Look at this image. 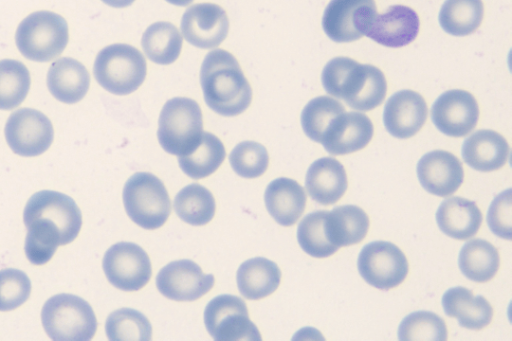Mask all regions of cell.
<instances>
[{
    "label": "cell",
    "instance_id": "9",
    "mask_svg": "<svg viewBox=\"0 0 512 341\" xmlns=\"http://www.w3.org/2000/svg\"><path fill=\"white\" fill-rule=\"evenodd\" d=\"M204 324L217 341H259L261 335L250 320L245 302L234 295H219L205 307Z\"/></svg>",
    "mask_w": 512,
    "mask_h": 341
},
{
    "label": "cell",
    "instance_id": "15",
    "mask_svg": "<svg viewBox=\"0 0 512 341\" xmlns=\"http://www.w3.org/2000/svg\"><path fill=\"white\" fill-rule=\"evenodd\" d=\"M431 119L443 134L456 138L464 137L477 125L478 103L475 97L465 90H448L432 105Z\"/></svg>",
    "mask_w": 512,
    "mask_h": 341
},
{
    "label": "cell",
    "instance_id": "17",
    "mask_svg": "<svg viewBox=\"0 0 512 341\" xmlns=\"http://www.w3.org/2000/svg\"><path fill=\"white\" fill-rule=\"evenodd\" d=\"M417 177L421 186L429 193L446 197L456 192L464 180L460 160L445 150H434L424 154L417 164Z\"/></svg>",
    "mask_w": 512,
    "mask_h": 341
},
{
    "label": "cell",
    "instance_id": "10",
    "mask_svg": "<svg viewBox=\"0 0 512 341\" xmlns=\"http://www.w3.org/2000/svg\"><path fill=\"white\" fill-rule=\"evenodd\" d=\"M357 267L369 285L381 290L400 285L409 270L405 254L395 244L387 241L366 244L359 253Z\"/></svg>",
    "mask_w": 512,
    "mask_h": 341
},
{
    "label": "cell",
    "instance_id": "11",
    "mask_svg": "<svg viewBox=\"0 0 512 341\" xmlns=\"http://www.w3.org/2000/svg\"><path fill=\"white\" fill-rule=\"evenodd\" d=\"M102 267L110 284L123 291L140 290L152 275L148 254L132 242H118L108 248Z\"/></svg>",
    "mask_w": 512,
    "mask_h": 341
},
{
    "label": "cell",
    "instance_id": "14",
    "mask_svg": "<svg viewBox=\"0 0 512 341\" xmlns=\"http://www.w3.org/2000/svg\"><path fill=\"white\" fill-rule=\"evenodd\" d=\"M214 276L205 274L201 267L189 259L172 261L157 274L156 287L168 299L195 301L214 286Z\"/></svg>",
    "mask_w": 512,
    "mask_h": 341
},
{
    "label": "cell",
    "instance_id": "30",
    "mask_svg": "<svg viewBox=\"0 0 512 341\" xmlns=\"http://www.w3.org/2000/svg\"><path fill=\"white\" fill-rule=\"evenodd\" d=\"M141 45L150 61L160 65H169L179 57L183 38L175 25L159 21L151 24L145 30Z\"/></svg>",
    "mask_w": 512,
    "mask_h": 341
},
{
    "label": "cell",
    "instance_id": "25",
    "mask_svg": "<svg viewBox=\"0 0 512 341\" xmlns=\"http://www.w3.org/2000/svg\"><path fill=\"white\" fill-rule=\"evenodd\" d=\"M442 306L447 316L456 318L461 327L481 330L488 326L493 318L491 304L480 295L465 287H453L442 296Z\"/></svg>",
    "mask_w": 512,
    "mask_h": 341
},
{
    "label": "cell",
    "instance_id": "16",
    "mask_svg": "<svg viewBox=\"0 0 512 341\" xmlns=\"http://www.w3.org/2000/svg\"><path fill=\"white\" fill-rule=\"evenodd\" d=\"M180 29L183 37L191 45L212 49L219 46L227 37L229 19L221 6L214 3H198L186 9Z\"/></svg>",
    "mask_w": 512,
    "mask_h": 341
},
{
    "label": "cell",
    "instance_id": "22",
    "mask_svg": "<svg viewBox=\"0 0 512 341\" xmlns=\"http://www.w3.org/2000/svg\"><path fill=\"white\" fill-rule=\"evenodd\" d=\"M305 186L312 200L332 205L342 198L348 187L344 166L332 157L314 161L307 170Z\"/></svg>",
    "mask_w": 512,
    "mask_h": 341
},
{
    "label": "cell",
    "instance_id": "43",
    "mask_svg": "<svg viewBox=\"0 0 512 341\" xmlns=\"http://www.w3.org/2000/svg\"><path fill=\"white\" fill-rule=\"evenodd\" d=\"M165 1H167L168 3H170L172 5H176V6H187L191 2H193V0H165Z\"/></svg>",
    "mask_w": 512,
    "mask_h": 341
},
{
    "label": "cell",
    "instance_id": "20",
    "mask_svg": "<svg viewBox=\"0 0 512 341\" xmlns=\"http://www.w3.org/2000/svg\"><path fill=\"white\" fill-rule=\"evenodd\" d=\"M373 133V124L365 114L344 112L331 122L321 144L331 155H346L366 147Z\"/></svg>",
    "mask_w": 512,
    "mask_h": 341
},
{
    "label": "cell",
    "instance_id": "31",
    "mask_svg": "<svg viewBox=\"0 0 512 341\" xmlns=\"http://www.w3.org/2000/svg\"><path fill=\"white\" fill-rule=\"evenodd\" d=\"M225 156L222 141L210 132H203L200 142L191 152L178 156V163L187 176L202 179L214 173Z\"/></svg>",
    "mask_w": 512,
    "mask_h": 341
},
{
    "label": "cell",
    "instance_id": "6",
    "mask_svg": "<svg viewBox=\"0 0 512 341\" xmlns=\"http://www.w3.org/2000/svg\"><path fill=\"white\" fill-rule=\"evenodd\" d=\"M47 335L55 341H88L97 330V319L90 304L72 294L49 298L41 311Z\"/></svg>",
    "mask_w": 512,
    "mask_h": 341
},
{
    "label": "cell",
    "instance_id": "36",
    "mask_svg": "<svg viewBox=\"0 0 512 341\" xmlns=\"http://www.w3.org/2000/svg\"><path fill=\"white\" fill-rule=\"evenodd\" d=\"M106 335L111 341H149L152 326L141 312L132 308H121L112 312L105 324Z\"/></svg>",
    "mask_w": 512,
    "mask_h": 341
},
{
    "label": "cell",
    "instance_id": "18",
    "mask_svg": "<svg viewBox=\"0 0 512 341\" xmlns=\"http://www.w3.org/2000/svg\"><path fill=\"white\" fill-rule=\"evenodd\" d=\"M419 29V16L412 8L393 5L384 13L374 15L365 35L383 46L399 48L411 43Z\"/></svg>",
    "mask_w": 512,
    "mask_h": 341
},
{
    "label": "cell",
    "instance_id": "40",
    "mask_svg": "<svg viewBox=\"0 0 512 341\" xmlns=\"http://www.w3.org/2000/svg\"><path fill=\"white\" fill-rule=\"evenodd\" d=\"M31 293V282L21 270H0V311L6 312L20 307Z\"/></svg>",
    "mask_w": 512,
    "mask_h": 341
},
{
    "label": "cell",
    "instance_id": "23",
    "mask_svg": "<svg viewBox=\"0 0 512 341\" xmlns=\"http://www.w3.org/2000/svg\"><path fill=\"white\" fill-rule=\"evenodd\" d=\"M90 86V75L78 60L63 57L52 63L47 74V87L51 95L65 104L82 100Z\"/></svg>",
    "mask_w": 512,
    "mask_h": 341
},
{
    "label": "cell",
    "instance_id": "29",
    "mask_svg": "<svg viewBox=\"0 0 512 341\" xmlns=\"http://www.w3.org/2000/svg\"><path fill=\"white\" fill-rule=\"evenodd\" d=\"M458 265L462 274L474 282H488L497 273L500 256L497 248L484 239H472L461 248Z\"/></svg>",
    "mask_w": 512,
    "mask_h": 341
},
{
    "label": "cell",
    "instance_id": "12",
    "mask_svg": "<svg viewBox=\"0 0 512 341\" xmlns=\"http://www.w3.org/2000/svg\"><path fill=\"white\" fill-rule=\"evenodd\" d=\"M4 134L10 149L24 157L43 154L54 139V129L50 119L32 108L14 111L6 122Z\"/></svg>",
    "mask_w": 512,
    "mask_h": 341
},
{
    "label": "cell",
    "instance_id": "3",
    "mask_svg": "<svg viewBox=\"0 0 512 341\" xmlns=\"http://www.w3.org/2000/svg\"><path fill=\"white\" fill-rule=\"evenodd\" d=\"M93 74L98 84L115 95H128L144 82L147 64L143 54L134 46L111 44L97 54Z\"/></svg>",
    "mask_w": 512,
    "mask_h": 341
},
{
    "label": "cell",
    "instance_id": "2",
    "mask_svg": "<svg viewBox=\"0 0 512 341\" xmlns=\"http://www.w3.org/2000/svg\"><path fill=\"white\" fill-rule=\"evenodd\" d=\"M321 80L328 94L359 111L379 106L387 91L386 78L379 68L360 64L349 57L330 60L322 71Z\"/></svg>",
    "mask_w": 512,
    "mask_h": 341
},
{
    "label": "cell",
    "instance_id": "39",
    "mask_svg": "<svg viewBox=\"0 0 512 341\" xmlns=\"http://www.w3.org/2000/svg\"><path fill=\"white\" fill-rule=\"evenodd\" d=\"M229 162L235 173L243 178L262 176L269 165L267 149L255 141L238 143L229 155Z\"/></svg>",
    "mask_w": 512,
    "mask_h": 341
},
{
    "label": "cell",
    "instance_id": "7",
    "mask_svg": "<svg viewBox=\"0 0 512 341\" xmlns=\"http://www.w3.org/2000/svg\"><path fill=\"white\" fill-rule=\"evenodd\" d=\"M123 203L130 219L147 230L163 226L171 213V202L164 183L148 172H137L126 181Z\"/></svg>",
    "mask_w": 512,
    "mask_h": 341
},
{
    "label": "cell",
    "instance_id": "41",
    "mask_svg": "<svg viewBox=\"0 0 512 341\" xmlns=\"http://www.w3.org/2000/svg\"><path fill=\"white\" fill-rule=\"evenodd\" d=\"M487 223L496 236L507 240L511 239L512 197L510 188L497 195L490 204Z\"/></svg>",
    "mask_w": 512,
    "mask_h": 341
},
{
    "label": "cell",
    "instance_id": "32",
    "mask_svg": "<svg viewBox=\"0 0 512 341\" xmlns=\"http://www.w3.org/2000/svg\"><path fill=\"white\" fill-rule=\"evenodd\" d=\"M483 16L482 0H446L439 12V23L450 35L466 36L479 28Z\"/></svg>",
    "mask_w": 512,
    "mask_h": 341
},
{
    "label": "cell",
    "instance_id": "27",
    "mask_svg": "<svg viewBox=\"0 0 512 341\" xmlns=\"http://www.w3.org/2000/svg\"><path fill=\"white\" fill-rule=\"evenodd\" d=\"M236 280L244 298L259 300L276 291L281 282V271L275 262L264 257H254L239 266Z\"/></svg>",
    "mask_w": 512,
    "mask_h": 341
},
{
    "label": "cell",
    "instance_id": "37",
    "mask_svg": "<svg viewBox=\"0 0 512 341\" xmlns=\"http://www.w3.org/2000/svg\"><path fill=\"white\" fill-rule=\"evenodd\" d=\"M328 211L321 210L307 214L297 228V240L308 255L325 258L334 254L339 248L332 245L325 232V217Z\"/></svg>",
    "mask_w": 512,
    "mask_h": 341
},
{
    "label": "cell",
    "instance_id": "4",
    "mask_svg": "<svg viewBox=\"0 0 512 341\" xmlns=\"http://www.w3.org/2000/svg\"><path fill=\"white\" fill-rule=\"evenodd\" d=\"M69 30L66 20L51 11H36L17 27L15 42L20 53L35 62L57 58L66 48Z\"/></svg>",
    "mask_w": 512,
    "mask_h": 341
},
{
    "label": "cell",
    "instance_id": "33",
    "mask_svg": "<svg viewBox=\"0 0 512 341\" xmlns=\"http://www.w3.org/2000/svg\"><path fill=\"white\" fill-rule=\"evenodd\" d=\"M174 209L182 221L193 226H202L214 217L216 204L214 196L206 187L192 183L177 193Z\"/></svg>",
    "mask_w": 512,
    "mask_h": 341
},
{
    "label": "cell",
    "instance_id": "19",
    "mask_svg": "<svg viewBox=\"0 0 512 341\" xmlns=\"http://www.w3.org/2000/svg\"><path fill=\"white\" fill-rule=\"evenodd\" d=\"M427 114V104L419 93L400 90L387 100L383 111V123L392 136L407 139L423 127Z\"/></svg>",
    "mask_w": 512,
    "mask_h": 341
},
{
    "label": "cell",
    "instance_id": "8",
    "mask_svg": "<svg viewBox=\"0 0 512 341\" xmlns=\"http://www.w3.org/2000/svg\"><path fill=\"white\" fill-rule=\"evenodd\" d=\"M24 224L38 222L57 229L63 244H69L78 236L82 215L75 201L60 192L43 190L33 194L23 212Z\"/></svg>",
    "mask_w": 512,
    "mask_h": 341
},
{
    "label": "cell",
    "instance_id": "28",
    "mask_svg": "<svg viewBox=\"0 0 512 341\" xmlns=\"http://www.w3.org/2000/svg\"><path fill=\"white\" fill-rule=\"evenodd\" d=\"M369 218L356 205H343L328 211L325 232L329 242L337 248L361 242L367 235Z\"/></svg>",
    "mask_w": 512,
    "mask_h": 341
},
{
    "label": "cell",
    "instance_id": "38",
    "mask_svg": "<svg viewBox=\"0 0 512 341\" xmlns=\"http://www.w3.org/2000/svg\"><path fill=\"white\" fill-rule=\"evenodd\" d=\"M398 339L401 341H445L447 327L444 320L429 311H416L407 315L398 328Z\"/></svg>",
    "mask_w": 512,
    "mask_h": 341
},
{
    "label": "cell",
    "instance_id": "1",
    "mask_svg": "<svg viewBox=\"0 0 512 341\" xmlns=\"http://www.w3.org/2000/svg\"><path fill=\"white\" fill-rule=\"evenodd\" d=\"M200 84L206 104L222 116L239 115L251 104L252 88L237 59L224 49L205 56Z\"/></svg>",
    "mask_w": 512,
    "mask_h": 341
},
{
    "label": "cell",
    "instance_id": "21",
    "mask_svg": "<svg viewBox=\"0 0 512 341\" xmlns=\"http://www.w3.org/2000/svg\"><path fill=\"white\" fill-rule=\"evenodd\" d=\"M509 144L500 133L482 129L474 132L462 144V157L471 168L491 172L502 168L509 157Z\"/></svg>",
    "mask_w": 512,
    "mask_h": 341
},
{
    "label": "cell",
    "instance_id": "26",
    "mask_svg": "<svg viewBox=\"0 0 512 341\" xmlns=\"http://www.w3.org/2000/svg\"><path fill=\"white\" fill-rule=\"evenodd\" d=\"M441 232L456 240L474 236L482 223V213L475 202L454 196L445 199L436 212Z\"/></svg>",
    "mask_w": 512,
    "mask_h": 341
},
{
    "label": "cell",
    "instance_id": "13",
    "mask_svg": "<svg viewBox=\"0 0 512 341\" xmlns=\"http://www.w3.org/2000/svg\"><path fill=\"white\" fill-rule=\"evenodd\" d=\"M377 13L374 0H331L323 14L322 27L334 42L362 38Z\"/></svg>",
    "mask_w": 512,
    "mask_h": 341
},
{
    "label": "cell",
    "instance_id": "24",
    "mask_svg": "<svg viewBox=\"0 0 512 341\" xmlns=\"http://www.w3.org/2000/svg\"><path fill=\"white\" fill-rule=\"evenodd\" d=\"M307 196L295 180L280 177L271 181L264 193L268 213L282 226L294 225L303 214Z\"/></svg>",
    "mask_w": 512,
    "mask_h": 341
},
{
    "label": "cell",
    "instance_id": "42",
    "mask_svg": "<svg viewBox=\"0 0 512 341\" xmlns=\"http://www.w3.org/2000/svg\"><path fill=\"white\" fill-rule=\"evenodd\" d=\"M108 6L114 8H124L130 6L135 0H101Z\"/></svg>",
    "mask_w": 512,
    "mask_h": 341
},
{
    "label": "cell",
    "instance_id": "34",
    "mask_svg": "<svg viewBox=\"0 0 512 341\" xmlns=\"http://www.w3.org/2000/svg\"><path fill=\"white\" fill-rule=\"evenodd\" d=\"M30 84V73L22 62L0 60V110L18 107L25 100Z\"/></svg>",
    "mask_w": 512,
    "mask_h": 341
},
{
    "label": "cell",
    "instance_id": "35",
    "mask_svg": "<svg viewBox=\"0 0 512 341\" xmlns=\"http://www.w3.org/2000/svg\"><path fill=\"white\" fill-rule=\"evenodd\" d=\"M346 112L342 103L323 95L310 100L301 113V125L311 140L321 143L331 122Z\"/></svg>",
    "mask_w": 512,
    "mask_h": 341
},
{
    "label": "cell",
    "instance_id": "5",
    "mask_svg": "<svg viewBox=\"0 0 512 341\" xmlns=\"http://www.w3.org/2000/svg\"><path fill=\"white\" fill-rule=\"evenodd\" d=\"M203 134V117L199 104L187 97H174L163 106L157 138L169 154L181 156L191 152Z\"/></svg>",
    "mask_w": 512,
    "mask_h": 341
}]
</instances>
